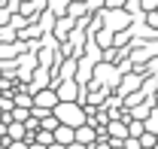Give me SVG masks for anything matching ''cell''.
I'll return each instance as SVG.
<instances>
[{"label": "cell", "mask_w": 158, "mask_h": 149, "mask_svg": "<svg viewBox=\"0 0 158 149\" xmlns=\"http://www.w3.org/2000/svg\"><path fill=\"white\" fill-rule=\"evenodd\" d=\"M55 128H58V122H55V116H46V119L40 122V131H49V134H52Z\"/></svg>", "instance_id": "obj_9"}, {"label": "cell", "mask_w": 158, "mask_h": 149, "mask_svg": "<svg viewBox=\"0 0 158 149\" xmlns=\"http://www.w3.org/2000/svg\"><path fill=\"white\" fill-rule=\"evenodd\" d=\"M122 149H143V146H140V140H134V137H128V140L122 143Z\"/></svg>", "instance_id": "obj_11"}, {"label": "cell", "mask_w": 158, "mask_h": 149, "mask_svg": "<svg viewBox=\"0 0 158 149\" xmlns=\"http://www.w3.org/2000/svg\"><path fill=\"white\" fill-rule=\"evenodd\" d=\"M52 140H55L58 146H70V143H73V128H64V125H58V128L52 131Z\"/></svg>", "instance_id": "obj_4"}, {"label": "cell", "mask_w": 158, "mask_h": 149, "mask_svg": "<svg viewBox=\"0 0 158 149\" xmlns=\"http://www.w3.org/2000/svg\"><path fill=\"white\" fill-rule=\"evenodd\" d=\"M140 146L143 149H158V134H149V131H146V134L140 137Z\"/></svg>", "instance_id": "obj_6"}, {"label": "cell", "mask_w": 158, "mask_h": 149, "mask_svg": "<svg viewBox=\"0 0 158 149\" xmlns=\"http://www.w3.org/2000/svg\"><path fill=\"white\" fill-rule=\"evenodd\" d=\"M31 100H34V107H31V110H43V113H52L55 107H58V97H55V92H52V88L37 92Z\"/></svg>", "instance_id": "obj_2"}, {"label": "cell", "mask_w": 158, "mask_h": 149, "mask_svg": "<svg viewBox=\"0 0 158 149\" xmlns=\"http://www.w3.org/2000/svg\"><path fill=\"white\" fill-rule=\"evenodd\" d=\"M46 12L55 15V21H58V19H67V3H64V0H58V3L52 0V3H46Z\"/></svg>", "instance_id": "obj_5"}, {"label": "cell", "mask_w": 158, "mask_h": 149, "mask_svg": "<svg viewBox=\"0 0 158 149\" xmlns=\"http://www.w3.org/2000/svg\"><path fill=\"white\" fill-rule=\"evenodd\" d=\"M143 128L149 131V134H158V110H152V116L143 122Z\"/></svg>", "instance_id": "obj_8"}, {"label": "cell", "mask_w": 158, "mask_h": 149, "mask_svg": "<svg viewBox=\"0 0 158 149\" xmlns=\"http://www.w3.org/2000/svg\"><path fill=\"white\" fill-rule=\"evenodd\" d=\"M146 134V128H143V122H128V137H134V140H140Z\"/></svg>", "instance_id": "obj_7"}, {"label": "cell", "mask_w": 158, "mask_h": 149, "mask_svg": "<svg viewBox=\"0 0 158 149\" xmlns=\"http://www.w3.org/2000/svg\"><path fill=\"white\" fill-rule=\"evenodd\" d=\"M52 116H55V122H58V125L73 128V131L85 125V113H82L79 104H58V107L52 110Z\"/></svg>", "instance_id": "obj_1"}, {"label": "cell", "mask_w": 158, "mask_h": 149, "mask_svg": "<svg viewBox=\"0 0 158 149\" xmlns=\"http://www.w3.org/2000/svg\"><path fill=\"white\" fill-rule=\"evenodd\" d=\"M91 46H94V49H113V31H110V28H94V31H91Z\"/></svg>", "instance_id": "obj_3"}, {"label": "cell", "mask_w": 158, "mask_h": 149, "mask_svg": "<svg viewBox=\"0 0 158 149\" xmlns=\"http://www.w3.org/2000/svg\"><path fill=\"white\" fill-rule=\"evenodd\" d=\"M27 149H46V146H37V143H31V146H27Z\"/></svg>", "instance_id": "obj_13"}, {"label": "cell", "mask_w": 158, "mask_h": 149, "mask_svg": "<svg viewBox=\"0 0 158 149\" xmlns=\"http://www.w3.org/2000/svg\"><path fill=\"white\" fill-rule=\"evenodd\" d=\"M6 149H27V143H6Z\"/></svg>", "instance_id": "obj_12"}, {"label": "cell", "mask_w": 158, "mask_h": 149, "mask_svg": "<svg viewBox=\"0 0 158 149\" xmlns=\"http://www.w3.org/2000/svg\"><path fill=\"white\" fill-rule=\"evenodd\" d=\"M146 24L158 31V9H152V12H146Z\"/></svg>", "instance_id": "obj_10"}]
</instances>
